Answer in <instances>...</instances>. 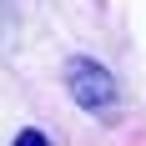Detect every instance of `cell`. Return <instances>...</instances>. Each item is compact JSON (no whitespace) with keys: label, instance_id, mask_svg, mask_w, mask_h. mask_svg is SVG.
<instances>
[{"label":"cell","instance_id":"obj_2","mask_svg":"<svg viewBox=\"0 0 146 146\" xmlns=\"http://www.w3.org/2000/svg\"><path fill=\"white\" fill-rule=\"evenodd\" d=\"M10 146H50V136H45V131H20Z\"/></svg>","mask_w":146,"mask_h":146},{"label":"cell","instance_id":"obj_1","mask_svg":"<svg viewBox=\"0 0 146 146\" xmlns=\"http://www.w3.org/2000/svg\"><path fill=\"white\" fill-rule=\"evenodd\" d=\"M66 91L76 96V106H86L91 116H116V106H121L116 76L106 71L101 60H86V56L66 60Z\"/></svg>","mask_w":146,"mask_h":146}]
</instances>
